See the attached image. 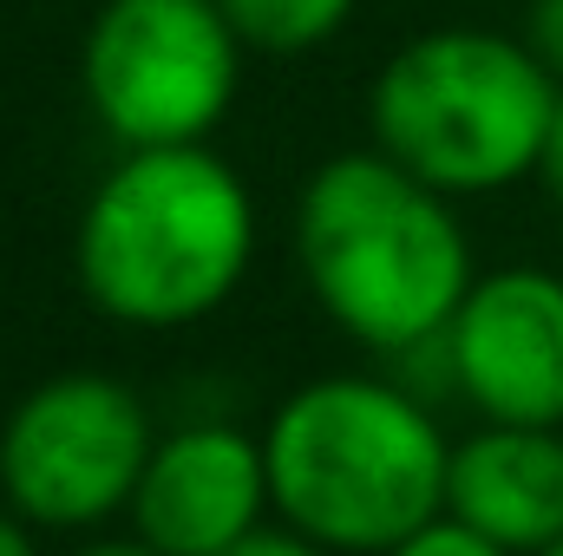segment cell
I'll list each match as a JSON object with an SVG mask.
<instances>
[{"label":"cell","instance_id":"obj_3","mask_svg":"<svg viewBox=\"0 0 563 556\" xmlns=\"http://www.w3.org/2000/svg\"><path fill=\"white\" fill-rule=\"evenodd\" d=\"M256 256V203L203 144L125 151L92 190L73 269L99 314L125 327H184L236 294Z\"/></svg>","mask_w":563,"mask_h":556},{"label":"cell","instance_id":"obj_2","mask_svg":"<svg viewBox=\"0 0 563 556\" xmlns=\"http://www.w3.org/2000/svg\"><path fill=\"white\" fill-rule=\"evenodd\" d=\"M269 498L288 531L341 556H387L445 518L452 445L394 380L334 374L282 400L263 432Z\"/></svg>","mask_w":563,"mask_h":556},{"label":"cell","instance_id":"obj_15","mask_svg":"<svg viewBox=\"0 0 563 556\" xmlns=\"http://www.w3.org/2000/svg\"><path fill=\"white\" fill-rule=\"evenodd\" d=\"M26 518H13V511H0V556H40L33 551V537L20 531Z\"/></svg>","mask_w":563,"mask_h":556},{"label":"cell","instance_id":"obj_16","mask_svg":"<svg viewBox=\"0 0 563 556\" xmlns=\"http://www.w3.org/2000/svg\"><path fill=\"white\" fill-rule=\"evenodd\" d=\"M73 556H157V551H151V544H119V537H112V544H86V551H73Z\"/></svg>","mask_w":563,"mask_h":556},{"label":"cell","instance_id":"obj_12","mask_svg":"<svg viewBox=\"0 0 563 556\" xmlns=\"http://www.w3.org/2000/svg\"><path fill=\"white\" fill-rule=\"evenodd\" d=\"M525 46L563 79V0H531L525 7Z\"/></svg>","mask_w":563,"mask_h":556},{"label":"cell","instance_id":"obj_9","mask_svg":"<svg viewBox=\"0 0 563 556\" xmlns=\"http://www.w3.org/2000/svg\"><path fill=\"white\" fill-rule=\"evenodd\" d=\"M445 518L472 524L511 556H538L563 537V432L558 425H485L452 445Z\"/></svg>","mask_w":563,"mask_h":556},{"label":"cell","instance_id":"obj_13","mask_svg":"<svg viewBox=\"0 0 563 556\" xmlns=\"http://www.w3.org/2000/svg\"><path fill=\"white\" fill-rule=\"evenodd\" d=\"M217 556H334V551H321V544H308L301 531H250L243 544H230V551H217Z\"/></svg>","mask_w":563,"mask_h":556},{"label":"cell","instance_id":"obj_5","mask_svg":"<svg viewBox=\"0 0 563 556\" xmlns=\"http://www.w3.org/2000/svg\"><path fill=\"white\" fill-rule=\"evenodd\" d=\"M79 79L125 151L203 144L243 86V33L217 0H106Z\"/></svg>","mask_w":563,"mask_h":556},{"label":"cell","instance_id":"obj_6","mask_svg":"<svg viewBox=\"0 0 563 556\" xmlns=\"http://www.w3.org/2000/svg\"><path fill=\"white\" fill-rule=\"evenodd\" d=\"M151 413L106 374H53L0 425V498L40 531H86L132 511L151 465Z\"/></svg>","mask_w":563,"mask_h":556},{"label":"cell","instance_id":"obj_10","mask_svg":"<svg viewBox=\"0 0 563 556\" xmlns=\"http://www.w3.org/2000/svg\"><path fill=\"white\" fill-rule=\"evenodd\" d=\"M217 7L256 53H308L334 40L354 13V0H217Z\"/></svg>","mask_w":563,"mask_h":556},{"label":"cell","instance_id":"obj_17","mask_svg":"<svg viewBox=\"0 0 563 556\" xmlns=\"http://www.w3.org/2000/svg\"><path fill=\"white\" fill-rule=\"evenodd\" d=\"M538 556H563V537H558V544H544V551H538Z\"/></svg>","mask_w":563,"mask_h":556},{"label":"cell","instance_id":"obj_11","mask_svg":"<svg viewBox=\"0 0 563 556\" xmlns=\"http://www.w3.org/2000/svg\"><path fill=\"white\" fill-rule=\"evenodd\" d=\"M387 556H511V551H498L492 537H478V531L459 524V518H432L426 531H413L407 544H394Z\"/></svg>","mask_w":563,"mask_h":556},{"label":"cell","instance_id":"obj_4","mask_svg":"<svg viewBox=\"0 0 563 556\" xmlns=\"http://www.w3.org/2000/svg\"><path fill=\"white\" fill-rule=\"evenodd\" d=\"M558 73L505 33L445 26L407 40L374 79V144L445 197H485L538 170Z\"/></svg>","mask_w":563,"mask_h":556},{"label":"cell","instance_id":"obj_8","mask_svg":"<svg viewBox=\"0 0 563 556\" xmlns=\"http://www.w3.org/2000/svg\"><path fill=\"white\" fill-rule=\"evenodd\" d=\"M269 498V458L263 438L236 425H184L151 445L139 491H132V524L139 544L157 556H217L263 531Z\"/></svg>","mask_w":563,"mask_h":556},{"label":"cell","instance_id":"obj_7","mask_svg":"<svg viewBox=\"0 0 563 556\" xmlns=\"http://www.w3.org/2000/svg\"><path fill=\"white\" fill-rule=\"evenodd\" d=\"M445 367L492 425H563V276L492 269L445 327Z\"/></svg>","mask_w":563,"mask_h":556},{"label":"cell","instance_id":"obj_14","mask_svg":"<svg viewBox=\"0 0 563 556\" xmlns=\"http://www.w3.org/2000/svg\"><path fill=\"white\" fill-rule=\"evenodd\" d=\"M538 170H544L551 197L563 203V92H558V112H551V138H544V157H538Z\"/></svg>","mask_w":563,"mask_h":556},{"label":"cell","instance_id":"obj_1","mask_svg":"<svg viewBox=\"0 0 563 556\" xmlns=\"http://www.w3.org/2000/svg\"><path fill=\"white\" fill-rule=\"evenodd\" d=\"M295 256L314 301L374 354H413L472 294V243L432 190L380 144L328 157L295 210Z\"/></svg>","mask_w":563,"mask_h":556}]
</instances>
